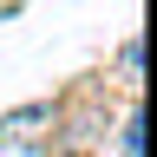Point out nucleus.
<instances>
[{
  "mask_svg": "<svg viewBox=\"0 0 157 157\" xmlns=\"http://www.w3.org/2000/svg\"><path fill=\"white\" fill-rule=\"evenodd\" d=\"M59 124V105H20L0 118V151H20V144H46Z\"/></svg>",
  "mask_w": 157,
  "mask_h": 157,
  "instance_id": "nucleus-1",
  "label": "nucleus"
},
{
  "mask_svg": "<svg viewBox=\"0 0 157 157\" xmlns=\"http://www.w3.org/2000/svg\"><path fill=\"white\" fill-rule=\"evenodd\" d=\"M137 66H144V46H137V39H131V46L118 52V72H124V85H137Z\"/></svg>",
  "mask_w": 157,
  "mask_h": 157,
  "instance_id": "nucleus-2",
  "label": "nucleus"
}]
</instances>
